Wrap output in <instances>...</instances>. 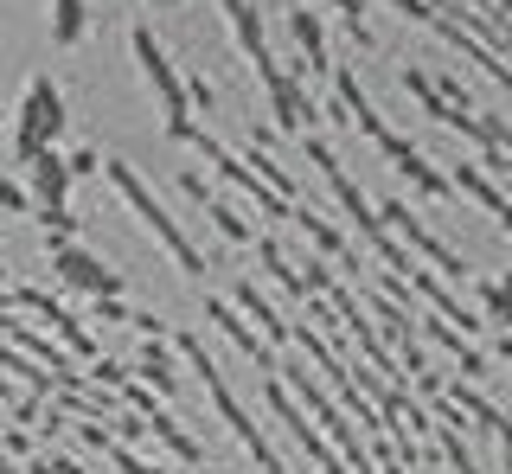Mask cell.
<instances>
[{"mask_svg": "<svg viewBox=\"0 0 512 474\" xmlns=\"http://www.w3.org/2000/svg\"><path fill=\"white\" fill-rule=\"evenodd\" d=\"M128 45H135V65L148 71V84H154V97H160L167 135H173V141H192L199 129H192V97H186V77L173 71V58H167V52H160L154 26H128Z\"/></svg>", "mask_w": 512, "mask_h": 474, "instance_id": "obj_1", "label": "cell"}, {"mask_svg": "<svg viewBox=\"0 0 512 474\" xmlns=\"http://www.w3.org/2000/svg\"><path fill=\"white\" fill-rule=\"evenodd\" d=\"M64 135V97L52 77H32L26 97H20V116H13V161L32 167L39 154H52Z\"/></svg>", "mask_w": 512, "mask_h": 474, "instance_id": "obj_2", "label": "cell"}, {"mask_svg": "<svg viewBox=\"0 0 512 474\" xmlns=\"http://www.w3.org/2000/svg\"><path fill=\"white\" fill-rule=\"evenodd\" d=\"M308 161H314L320 173H327V186H333V193H340V205L352 212V225L365 231V244H372V250H378L384 263H391L397 276H410V257H404V250H397V237L384 231V218L372 212V205H365V193H359V186H352L346 173H340V161H333V148H327V141H308Z\"/></svg>", "mask_w": 512, "mask_h": 474, "instance_id": "obj_3", "label": "cell"}, {"mask_svg": "<svg viewBox=\"0 0 512 474\" xmlns=\"http://www.w3.org/2000/svg\"><path fill=\"white\" fill-rule=\"evenodd\" d=\"M109 180H116V186H122V199H128V205H135V212H141V218H148V225H154V237H160V244L173 250V263H180L186 276H199V270H205V257H199V250L186 244V231H180V225H173V218H167V212H160V205H154L148 180H141V173L128 167V161H109Z\"/></svg>", "mask_w": 512, "mask_h": 474, "instance_id": "obj_4", "label": "cell"}, {"mask_svg": "<svg viewBox=\"0 0 512 474\" xmlns=\"http://www.w3.org/2000/svg\"><path fill=\"white\" fill-rule=\"evenodd\" d=\"M288 39H295L301 65H308L314 77H333V58H327V33H320V7H308V0H288Z\"/></svg>", "mask_w": 512, "mask_h": 474, "instance_id": "obj_5", "label": "cell"}, {"mask_svg": "<svg viewBox=\"0 0 512 474\" xmlns=\"http://www.w3.org/2000/svg\"><path fill=\"white\" fill-rule=\"evenodd\" d=\"M378 148H384V161H397V167H404V173H410V180H416V193H429V199H448V193H455V186H448V173H436V167H429V161H423V154H416V148H410V141H397V135H384V141H378Z\"/></svg>", "mask_w": 512, "mask_h": 474, "instance_id": "obj_6", "label": "cell"}, {"mask_svg": "<svg viewBox=\"0 0 512 474\" xmlns=\"http://www.w3.org/2000/svg\"><path fill=\"white\" fill-rule=\"evenodd\" d=\"M333 97H340V109H346V122H359L372 141H384L391 129H384V116L372 109V97L359 90V71H333Z\"/></svg>", "mask_w": 512, "mask_h": 474, "instance_id": "obj_7", "label": "cell"}, {"mask_svg": "<svg viewBox=\"0 0 512 474\" xmlns=\"http://www.w3.org/2000/svg\"><path fill=\"white\" fill-rule=\"evenodd\" d=\"M32 193H39V212H45V218H58V212H64V193H71V167L58 161V148L32 161Z\"/></svg>", "mask_w": 512, "mask_h": 474, "instance_id": "obj_8", "label": "cell"}, {"mask_svg": "<svg viewBox=\"0 0 512 474\" xmlns=\"http://www.w3.org/2000/svg\"><path fill=\"white\" fill-rule=\"evenodd\" d=\"M84 33H90V7H84V0H52V39L77 45Z\"/></svg>", "mask_w": 512, "mask_h": 474, "instance_id": "obj_9", "label": "cell"}, {"mask_svg": "<svg viewBox=\"0 0 512 474\" xmlns=\"http://www.w3.org/2000/svg\"><path fill=\"white\" fill-rule=\"evenodd\" d=\"M58 270H71L77 276V289H116V276H109V270H96V263L84 257V250H58Z\"/></svg>", "mask_w": 512, "mask_h": 474, "instance_id": "obj_10", "label": "cell"}, {"mask_svg": "<svg viewBox=\"0 0 512 474\" xmlns=\"http://www.w3.org/2000/svg\"><path fill=\"white\" fill-rule=\"evenodd\" d=\"M205 212H212V218H218V231H224V237H231V244H250V237H256V231L244 225V218H237V212H231V205H218V199H212V205H205Z\"/></svg>", "mask_w": 512, "mask_h": 474, "instance_id": "obj_11", "label": "cell"}, {"mask_svg": "<svg viewBox=\"0 0 512 474\" xmlns=\"http://www.w3.org/2000/svg\"><path fill=\"white\" fill-rule=\"evenodd\" d=\"M384 7H397V13H410V20H423V26H436V0H384Z\"/></svg>", "mask_w": 512, "mask_h": 474, "instance_id": "obj_12", "label": "cell"}, {"mask_svg": "<svg viewBox=\"0 0 512 474\" xmlns=\"http://www.w3.org/2000/svg\"><path fill=\"white\" fill-rule=\"evenodd\" d=\"M487 295H493V308L512 314V282H487Z\"/></svg>", "mask_w": 512, "mask_h": 474, "instance_id": "obj_13", "label": "cell"}, {"mask_svg": "<svg viewBox=\"0 0 512 474\" xmlns=\"http://www.w3.org/2000/svg\"><path fill=\"white\" fill-rule=\"evenodd\" d=\"M64 167H71V173H96V148H77V154H71Z\"/></svg>", "mask_w": 512, "mask_h": 474, "instance_id": "obj_14", "label": "cell"}, {"mask_svg": "<svg viewBox=\"0 0 512 474\" xmlns=\"http://www.w3.org/2000/svg\"><path fill=\"white\" fill-rule=\"evenodd\" d=\"M160 7H173V0H160Z\"/></svg>", "mask_w": 512, "mask_h": 474, "instance_id": "obj_15", "label": "cell"}]
</instances>
